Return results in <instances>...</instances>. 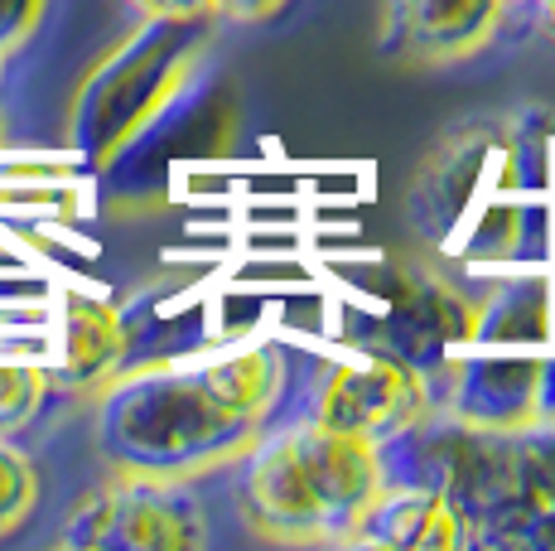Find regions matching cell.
Returning <instances> with one entry per match:
<instances>
[{
	"label": "cell",
	"mask_w": 555,
	"mask_h": 551,
	"mask_svg": "<svg viewBox=\"0 0 555 551\" xmlns=\"http://www.w3.org/2000/svg\"><path fill=\"white\" fill-rule=\"evenodd\" d=\"M49 0H0V59L25 49V39L39 29Z\"/></svg>",
	"instance_id": "10"
},
{
	"label": "cell",
	"mask_w": 555,
	"mask_h": 551,
	"mask_svg": "<svg viewBox=\"0 0 555 551\" xmlns=\"http://www.w3.org/2000/svg\"><path fill=\"white\" fill-rule=\"evenodd\" d=\"M358 542L397 547V551H450L468 547L459 508L430 484H382L367 517L358 527Z\"/></svg>",
	"instance_id": "6"
},
{
	"label": "cell",
	"mask_w": 555,
	"mask_h": 551,
	"mask_svg": "<svg viewBox=\"0 0 555 551\" xmlns=\"http://www.w3.org/2000/svg\"><path fill=\"white\" fill-rule=\"evenodd\" d=\"M512 0H387L382 49L421 68H444L483 54L498 39Z\"/></svg>",
	"instance_id": "5"
},
{
	"label": "cell",
	"mask_w": 555,
	"mask_h": 551,
	"mask_svg": "<svg viewBox=\"0 0 555 551\" xmlns=\"http://www.w3.org/2000/svg\"><path fill=\"white\" fill-rule=\"evenodd\" d=\"M228 470L242 523L281 547L358 542L362 517L387 484L377 445L300 411L291 421L275 417Z\"/></svg>",
	"instance_id": "2"
},
{
	"label": "cell",
	"mask_w": 555,
	"mask_h": 551,
	"mask_svg": "<svg viewBox=\"0 0 555 551\" xmlns=\"http://www.w3.org/2000/svg\"><path fill=\"white\" fill-rule=\"evenodd\" d=\"M59 542L78 551H194L208 547V517L194 479L116 474L73 508Z\"/></svg>",
	"instance_id": "3"
},
{
	"label": "cell",
	"mask_w": 555,
	"mask_h": 551,
	"mask_svg": "<svg viewBox=\"0 0 555 551\" xmlns=\"http://www.w3.org/2000/svg\"><path fill=\"white\" fill-rule=\"evenodd\" d=\"M281 10H291V0H212V15L232 25H271Z\"/></svg>",
	"instance_id": "11"
},
{
	"label": "cell",
	"mask_w": 555,
	"mask_h": 551,
	"mask_svg": "<svg viewBox=\"0 0 555 551\" xmlns=\"http://www.w3.org/2000/svg\"><path fill=\"white\" fill-rule=\"evenodd\" d=\"M531 10H537V25L546 29V39L555 44V0H527Z\"/></svg>",
	"instance_id": "13"
},
{
	"label": "cell",
	"mask_w": 555,
	"mask_h": 551,
	"mask_svg": "<svg viewBox=\"0 0 555 551\" xmlns=\"http://www.w3.org/2000/svg\"><path fill=\"white\" fill-rule=\"evenodd\" d=\"M295 354L247 338L194 363H145L102 383L98 454L112 474L208 479L228 470L291 401Z\"/></svg>",
	"instance_id": "1"
},
{
	"label": "cell",
	"mask_w": 555,
	"mask_h": 551,
	"mask_svg": "<svg viewBox=\"0 0 555 551\" xmlns=\"http://www.w3.org/2000/svg\"><path fill=\"white\" fill-rule=\"evenodd\" d=\"M39 508V464L15 445V436H0V537L29 523Z\"/></svg>",
	"instance_id": "8"
},
{
	"label": "cell",
	"mask_w": 555,
	"mask_h": 551,
	"mask_svg": "<svg viewBox=\"0 0 555 551\" xmlns=\"http://www.w3.org/2000/svg\"><path fill=\"white\" fill-rule=\"evenodd\" d=\"M126 354H131V330H126L121 310L92 295H68L59 320V368L68 387H102L121 373Z\"/></svg>",
	"instance_id": "7"
},
{
	"label": "cell",
	"mask_w": 555,
	"mask_h": 551,
	"mask_svg": "<svg viewBox=\"0 0 555 551\" xmlns=\"http://www.w3.org/2000/svg\"><path fill=\"white\" fill-rule=\"evenodd\" d=\"M53 373L39 363H0V436H20L49 401Z\"/></svg>",
	"instance_id": "9"
},
{
	"label": "cell",
	"mask_w": 555,
	"mask_h": 551,
	"mask_svg": "<svg viewBox=\"0 0 555 551\" xmlns=\"http://www.w3.org/2000/svg\"><path fill=\"white\" fill-rule=\"evenodd\" d=\"M295 411L344 436L387 445L401 431H411L425 411H435V387L401 354H348L319 368Z\"/></svg>",
	"instance_id": "4"
},
{
	"label": "cell",
	"mask_w": 555,
	"mask_h": 551,
	"mask_svg": "<svg viewBox=\"0 0 555 551\" xmlns=\"http://www.w3.org/2000/svg\"><path fill=\"white\" fill-rule=\"evenodd\" d=\"M151 20H169V25H194V20L212 15V0H131Z\"/></svg>",
	"instance_id": "12"
}]
</instances>
